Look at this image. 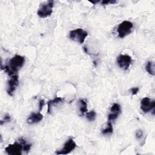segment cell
<instances>
[{"label":"cell","mask_w":155,"mask_h":155,"mask_svg":"<svg viewBox=\"0 0 155 155\" xmlns=\"http://www.w3.org/2000/svg\"><path fill=\"white\" fill-rule=\"evenodd\" d=\"M25 63V58L24 56L21 55H15L12 58L8 64L5 65L4 68H1L2 70H4L8 75L13 76L24 65Z\"/></svg>","instance_id":"1"},{"label":"cell","mask_w":155,"mask_h":155,"mask_svg":"<svg viewBox=\"0 0 155 155\" xmlns=\"http://www.w3.org/2000/svg\"><path fill=\"white\" fill-rule=\"evenodd\" d=\"M53 1H48L41 4L39 8L37 11L38 15L41 18H45L50 16L53 13Z\"/></svg>","instance_id":"2"},{"label":"cell","mask_w":155,"mask_h":155,"mask_svg":"<svg viewBox=\"0 0 155 155\" xmlns=\"http://www.w3.org/2000/svg\"><path fill=\"white\" fill-rule=\"evenodd\" d=\"M133 28V24L129 21H124L120 23L117 28L119 38H124L130 34Z\"/></svg>","instance_id":"3"},{"label":"cell","mask_w":155,"mask_h":155,"mask_svg":"<svg viewBox=\"0 0 155 155\" xmlns=\"http://www.w3.org/2000/svg\"><path fill=\"white\" fill-rule=\"evenodd\" d=\"M88 36V33L82 28H78L70 31L69 38L71 40L78 42L79 44H83L85 38Z\"/></svg>","instance_id":"4"},{"label":"cell","mask_w":155,"mask_h":155,"mask_svg":"<svg viewBox=\"0 0 155 155\" xmlns=\"http://www.w3.org/2000/svg\"><path fill=\"white\" fill-rule=\"evenodd\" d=\"M5 150L10 155H21L23 151V146L20 142H15L12 144H9L5 147Z\"/></svg>","instance_id":"5"},{"label":"cell","mask_w":155,"mask_h":155,"mask_svg":"<svg viewBox=\"0 0 155 155\" xmlns=\"http://www.w3.org/2000/svg\"><path fill=\"white\" fill-rule=\"evenodd\" d=\"M155 107V101L149 97H143L140 102V108L145 113H147L151 110H154Z\"/></svg>","instance_id":"6"},{"label":"cell","mask_w":155,"mask_h":155,"mask_svg":"<svg viewBox=\"0 0 155 155\" xmlns=\"http://www.w3.org/2000/svg\"><path fill=\"white\" fill-rule=\"evenodd\" d=\"M76 147V143L73 140L72 138H69L64 143V147L59 150L56 151V154H67L71 152Z\"/></svg>","instance_id":"7"},{"label":"cell","mask_w":155,"mask_h":155,"mask_svg":"<svg viewBox=\"0 0 155 155\" xmlns=\"http://www.w3.org/2000/svg\"><path fill=\"white\" fill-rule=\"evenodd\" d=\"M131 62V58L128 54H120L117 58V64L118 66L125 70L129 68Z\"/></svg>","instance_id":"8"},{"label":"cell","mask_w":155,"mask_h":155,"mask_svg":"<svg viewBox=\"0 0 155 155\" xmlns=\"http://www.w3.org/2000/svg\"><path fill=\"white\" fill-rule=\"evenodd\" d=\"M19 84L18 76L17 74H14L11 76V78L7 82V93L10 96H13L15 91L16 89Z\"/></svg>","instance_id":"9"},{"label":"cell","mask_w":155,"mask_h":155,"mask_svg":"<svg viewBox=\"0 0 155 155\" xmlns=\"http://www.w3.org/2000/svg\"><path fill=\"white\" fill-rule=\"evenodd\" d=\"M121 113V108L119 104L114 103L111 107L110 113L108 115V121L115 120L117 118L119 115Z\"/></svg>","instance_id":"10"},{"label":"cell","mask_w":155,"mask_h":155,"mask_svg":"<svg viewBox=\"0 0 155 155\" xmlns=\"http://www.w3.org/2000/svg\"><path fill=\"white\" fill-rule=\"evenodd\" d=\"M43 119V115L40 113H32L27 118V122L28 124H33L40 122Z\"/></svg>","instance_id":"11"},{"label":"cell","mask_w":155,"mask_h":155,"mask_svg":"<svg viewBox=\"0 0 155 155\" xmlns=\"http://www.w3.org/2000/svg\"><path fill=\"white\" fill-rule=\"evenodd\" d=\"M64 98L61 97H57L54 99L48 101L47 102V113L50 114L51 111V107L55 105L64 102Z\"/></svg>","instance_id":"12"},{"label":"cell","mask_w":155,"mask_h":155,"mask_svg":"<svg viewBox=\"0 0 155 155\" xmlns=\"http://www.w3.org/2000/svg\"><path fill=\"white\" fill-rule=\"evenodd\" d=\"M79 110L81 115H84L87 111V104L85 100L81 99L78 101Z\"/></svg>","instance_id":"13"},{"label":"cell","mask_w":155,"mask_h":155,"mask_svg":"<svg viewBox=\"0 0 155 155\" xmlns=\"http://www.w3.org/2000/svg\"><path fill=\"white\" fill-rule=\"evenodd\" d=\"M19 142H20L23 146V151L24 152H25L27 154L29 152V151L30 150L31 147V143H28L26 140H25V139H24L23 137H20L18 139Z\"/></svg>","instance_id":"14"},{"label":"cell","mask_w":155,"mask_h":155,"mask_svg":"<svg viewBox=\"0 0 155 155\" xmlns=\"http://www.w3.org/2000/svg\"><path fill=\"white\" fill-rule=\"evenodd\" d=\"M113 131V128L111 123L110 121H108V122L107 124V127L102 130V134L104 135H107V134H111Z\"/></svg>","instance_id":"15"},{"label":"cell","mask_w":155,"mask_h":155,"mask_svg":"<svg viewBox=\"0 0 155 155\" xmlns=\"http://www.w3.org/2000/svg\"><path fill=\"white\" fill-rule=\"evenodd\" d=\"M147 71L152 76L154 75V65L152 61H148L145 67Z\"/></svg>","instance_id":"16"},{"label":"cell","mask_w":155,"mask_h":155,"mask_svg":"<svg viewBox=\"0 0 155 155\" xmlns=\"http://www.w3.org/2000/svg\"><path fill=\"white\" fill-rule=\"evenodd\" d=\"M86 117L89 121H94L96 117V113L94 110H91L87 113Z\"/></svg>","instance_id":"17"},{"label":"cell","mask_w":155,"mask_h":155,"mask_svg":"<svg viewBox=\"0 0 155 155\" xmlns=\"http://www.w3.org/2000/svg\"><path fill=\"white\" fill-rule=\"evenodd\" d=\"M11 120V117L8 114H7L4 116V118L2 120H1V125H2L4 123H6V122H8Z\"/></svg>","instance_id":"18"},{"label":"cell","mask_w":155,"mask_h":155,"mask_svg":"<svg viewBox=\"0 0 155 155\" xmlns=\"http://www.w3.org/2000/svg\"><path fill=\"white\" fill-rule=\"evenodd\" d=\"M143 136V131L141 130H138L136 131V137L137 139H140Z\"/></svg>","instance_id":"19"},{"label":"cell","mask_w":155,"mask_h":155,"mask_svg":"<svg viewBox=\"0 0 155 155\" xmlns=\"http://www.w3.org/2000/svg\"><path fill=\"white\" fill-rule=\"evenodd\" d=\"M101 2L102 5H108L109 4L116 3V1H102Z\"/></svg>","instance_id":"20"},{"label":"cell","mask_w":155,"mask_h":155,"mask_svg":"<svg viewBox=\"0 0 155 155\" xmlns=\"http://www.w3.org/2000/svg\"><path fill=\"white\" fill-rule=\"evenodd\" d=\"M139 90V88L137 87H133V88H131V90H130V91H131V93H132L133 95H136V94L138 93Z\"/></svg>","instance_id":"21"},{"label":"cell","mask_w":155,"mask_h":155,"mask_svg":"<svg viewBox=\"0 0 155 155\" xmlns=\"http://www.w3.org/2000/svg\"><path fill=\"white\" fill-rule=\"evenodd\" d=\"M44 104H45L44 100L41 99V100H40V101H39V111H41L42 110V108H43V107H44Z\"/></svg>","instance_id":"22"},{"label":"cell","mask_w":155,"mask_h":155,"mask_svg":"<svg viewBox=\"0 0 155 155\" xmlns=\"http://www.w3.org/2000/svg\"><path fill=\"white\" fill-rule=\"evenodd\" d=\"M91 3H92V4H97V3H98V2H99L100 1H90Z\"/></svg>","instance_id":"23"}]
</instances>
